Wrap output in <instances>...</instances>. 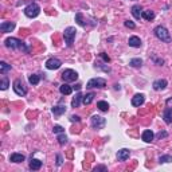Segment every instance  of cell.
<instances>
[{
	"label": "cell",
	"instance_id": "4fadbf2b",
	"mask_svg": "<svg viewBox=\"0 0 172 172\" xmlns=\"http://www.w3.org/2000/svg\"><path fill=\"white\" fill-rule=\"evenodd\" d=\"M129 156H130V150L126 149V148H122V149H120L117 152V160L118 161H125L129 159Z\"/></svg>",
	"mask_w": 172,
	"mask_h": 172
},
{
	"label": "cell",
	"instance_id": "d6a6232c",
	"mask_svg": "<svg viewBox=\"0 0 172 172\" xmlns=\"http://www.w3.org/2000/svg\"><path fill=\"white\" fill-rule=\"evenodd\" d=\"M53 132H54V133H55V134H59V133H63V132H64V129L62 128L61 125H54Z\"/></svg>",
	"mask_w": 172,
	"mask_h": 172
},
{
	"label": "cell",
	"instance_id": "f1b7e54d",
	"mask_svg": "<svg viewBox=\"0 0 172 172\" xmlns=\"http://www.w3.org/2000/svg\"><path fill=\"white\" fill-rule=\"evenodd\" d=\"M40 81V75L39 74H31L28 77V82L31 83V85H38Z\"/></svg>",
	"mask_w": 172,
	"mask_h": 172
},
{
	"label": "cell",
	"instance_id": "603a6c76",
	"mask_svg": "<svg viewBox=\"0 0 172 172\" xmlns=\"http://www.w3.org/2000/svg\"><path fill=\"white\" fill-rule=\"evenodd\" d=\"M141 18L145 19V20H152V19H155V12L150 10H145V11H142Z\"/></svg>",
	"mask_w": 172,
	"mask_h": 172
},
{
	"label": "cell",
	"instance_id": "836d02e7",
	"mask_svg": "<svg viewBox=\"0 0 172 172\" xmlns=\"http://www.w3.org/2000/svg\"><path fill=\"white\" fill-rule=\"evenodd\" d=\"M124 24H125V27H128V28H130V30H133L134 27H136V24H134L132 20H125Z\"/></svg>",
	"mask_w": 172,
	"mask_h": 172
},
{
	"label": "cell",
	"instance_id": "83f0119b",
	"mask_svg": "<svg viewBox=\"0 0 172 172\" xmlns=\"http://www.w3.org/2000/svg\"><path fill=\"white\" fill-rule=\"evenodd\" d=\"M97 108H98L101 112H108L109 110V104L106 101H98L97 102Z\"/></svg>",
	"mask_w": 172,
	"mask_h": 172
},
{
	"label": "cell",
	"instance_id": "8992f818",
	"mask_svg": "<svg viewBox=\"0 0 172 172\" xmlns=\"http://www.w3.org/2000/svg\"><path fill=\"white\" fill-rule=\"evenodd\" d=\"M12 87H13V91H15L16 96L24 97L27 94V87L24 86V83L22 82V79H15V81H13Z\"/></svg>",
	"mask_w": 172,
	"mask_h": 172
},
{
	"label": "cell",
	"instance_id": "ac0fdd59",
	"mask_svg": "<svg viewBox=\"0 0 172 172\" xmlns=\"http://www.w3.org/2000/svg\"><path fill=\"white\" fill-rule=\"evenodd\" d=\"M24 155H22V153H18V152H15V153H11V156H10V161H12V163H23L24 161Z\"/></svg>",
	"mask_w": 172,
	"mask_h": 172
},
{
	"label": "cell",
	"instance_id": "e0dca14e",
	"mask_svg": "<svg viewBox=\"0 0 172 172\" xmlns=\"http://www.w3.org/2000/svg\"><path fill=\"white\" fill-rule=\"evenodd\" d=\"M128 44L130 46V47L139 48V47H141V40H140V38H139V36L133 35V36H130V38L128 39Z\"/></svg>",
	"mask_w": 172,
	"mask_h": 172
},
{
	"label": "cell",
	"instance_id": "277c9868",
	"mask_svg": "<svg viewBox=\"0 0 172 172\" xmlns=\"http://www.w3.org/2000/svg\"><path fill=\"white\" fill-rule=\"evenodd\" d=\"M39 13H40V7L36 4V3H30V4L24 8V15L30 19L36 18Z\"/></svg>",
	"mask_w": 172,
	"mask_h": 172
},
{
	"label": "cell",
	"instance_id": "5b68a950",
	"mask_svg": "<svg viewBox=\"0 0 172 172\" xmlns=\"http://www.w3.org/2000/svg\"><path fill=\"white\" fill-rule=\"evenodd\" d=\"M106 86V81L101 77H97V78H91L87 83H86V87L87 89H102Z\"/></svg>",
	"mask_w": 172,
	"mask_h": 172
},
{
	"label": "cell",
	"instance_id": "2e32d148",
	"mask_svg": "<svg viewBox=\"0 0 172 172\" xmlns=\"http://www.w3.org/2000/svg\"><path fill=\"white\" fill-rule=\"evenodd\" d=\"M141 139H142V141H145V142H150V141H153V139H155V133H153L150 129H147V130L142 132Z\"/></svg>",
	"mask_w": 172,
	"mask_h": 172
},
{
	"label": "cell",
	"instance_id": "3957f363",
	"mask_svg": "<svg viewBox=\"0 0 172 172\" xmlns=\"http://www.w3.org/2000/svg\"><path fill=\"white\" fill-rule=\"evenodd\" d=\"M75 34H77L75 27H67V28H64L63 38H64V43H66L67 47H71L73 46L74 39H75Z\"/></svg>",
	"mask_w": 172,
	"mask_h": 172
},
{
	"label": "cell",
	"instance_id": "e575fe53",
	"mask_svg": "<svg viewBox=\"0 0 172 172\" xmlns=\"http://www.w3.org/2000/svg\"><path fill=\"white\" fill-rule=\"evenodd\" d=\"M70 121H71V122H79L81 117H79V116H74V114H73L71 117H70Z\"/></svg>",
	"mask_w": 172,
	"mask_h": 172
},
{
	"label": "cell",
	"instance_id": "30bf717a",
	"mask_svg": "<svg viewBox=\"0 0 172 172\" xmlns=\"http://www.w3.org/2000/svg\"><path fill=\"white\" fill-rule=\"evenodd\" d=\"M132 105L136 108H140L142 104L145 102V96L144 94H134L133 97H132Z\"/></svg>",
	"mask_w": 172,
	"mask_h": 172
},
{
	"label": "cell",
	"instance_id": "52a82bcc",
	"mask_svg": "<svg viewBox=\"0 0 172 172\" xmlns=\"http://www.w3.org/2000/svg\"><path fill=\"white\" fill-rule=\"evenodd\" d=\"M61 77L64 82H75V81L78 79V73L73 69H66L61 74Z\"/></svg>",
	"mask_w": 172,
	"mask_h": 172
},
{
	"label": "cell",
	"instance_id": "5bb4252c",
	"mask_svg": "<svg viewBox=\"0 0 172 172\" xmlns=\"http://www.w3.org/2000/svg\"><path fill=\"white\" fill-rule=\"evenodd\" d=\"M163 120L165 124H172V108L171 106H167L163 112Z\"/></svg>",
	"mask_w": 172,
	"mask_h": 172
},
{
	"label": "cell",
	"instance_id": "7a4b0ae2",
	"mask_svg": "<svg viewBox=\"0 0 172 172\" xmlns=\"http://www.w3.org/2000/svg\"><path fill=\"white\" fill-rule=\"evenodd\" d=\"M153 34H155V36L159 40H161V42L171 43V40H172V38H171V35H169L168 30H167L164 26L155 27V30H153Z\"/></svg>",
	"mask_w": 172,
	"mask_h": 172
},
{
	"label": "cell",
	"instance_id": "7402d4cb",
	"mask_svg": "<svg viewBox=\"0 0 172 172\" xmlns=\"http://www.w3.org/2000/svg\"><path fill=\"white\" fill-rule=\"evenodd\" d=\"M82 98H83V96L78 91L77 94H75V97L73 98V101H71V108H78L81 105V102H82Z\"/></svg>",
	"mask_w": 172,
	"mask_h": 172
},
{
	"label": "cell",
	"instance_id": "9a60e30c",
	"mask_svg": "<svg viewBox=\"0 0 172 172\" xmlns=\"http://www.w3.org/2000/svg\"><path fill=\"white\" fill-rule=\"evenodd\" d=\"M167 85H168V82H167L165 79H156L152 86L156 91H159V90H164V89L167 87Z\"/></svg>",
	"mask_w": 172,
	"mask_h": 172
},
{
	"label": "cell",
	"instance_id": "7c38bea8",
	"mask_svg": "<svg viewBox=\"0 0 172 172\" xmlns=\"http://www.w3.org/2000/svg\"><path fill=\"white\" fill-rule=\"evenodd\" d=\"M15 28V22H3L0 24V31L1 32H11Z\"/></svg>",
	"mask_w": 172,
	"mask_h": 172
},
{
	"label": "cell",
	"instance_id": "484cf974",
	"mask_svg": "<svg viewBox=\"0 0 172 172\" xmlns=\"http://www.w3.org/2000/svg\"><path fill=\"white\" fill-rule=\"evenodd\" d=\"M8 86H10V81H8V78L5 77L4 74H3L1 79H0V89H1V90H7Z\"/></svg>",
	"mask_w": 172,
	"mask_h": 172
},
{
	"label": "cell",
	"instance_id": "1f68e13d",
	"mask_svg": "<svg viewBox=\"0 0 172 172\" xmlns=\"http://www.w3.org/2000/svg\"><path fill=\"white\" fill-rule=\"evenodd\" d=\"M56 140H58V142H59L61 145L67 144V136L64 134V132H63V133H59L58 136H56Z\"/></svg>",
	"mask_w": 172,
	"mask_h": 172
},
{
	"label": "cell",
	"instance_id": "d6986e66",
	"mask_svg": "<svg viewBox=\"0 0 172 172\" xmlns=\"http://www.w3.org/2000/svg\"><path fill=\"white\" fill-rule=\"evenodd\" d=\"M42 168V161L38 160V159H32L30 160V169H32V171H39V169Z\"/></svg>",
	"mask_w": 172,
	"mask_h": 172
},
{
	"label": "cell",
	"instance_id": "f546056e",
	"mask_svg": "<svg viewBox=\"0 0 172 172\" xmlns=\"http://www.w3.org/2000/svg\"><path fill=\"white\" fill-rule=\"evenodd\" d=\"M141 64H142V59H140V58H133L129 61V66H132V67H140Z\"/></svg>",
	"mask_w": 172,
	"mask_h": 172
},
{
	"label": "cell",
	"instance_id": "60d3db41",
	"mask_svg": "<svg viewBox=\"0 0 172 172\" xmlns=\"http://www.w3.org/2000/svg\"><path fill=\"white\" fill-rule=\"evenodd\" d=\"M96 67H101V66H99V63H96ZM102 69H104L106 73H109V71H110V69H109V67H102Z\"/></svg>",
	"mask_w": 172,
	"mask_h": 172
},
{
	"label": "cell",
	"instance_id": "7bdbcfd3",
	"mask_svg": "<svg viewBox=\"0 0 172 172\" xmlns=\"http://www.w3.org/2000/svg\"><path fill=\"white\" fill-rule=\"evenodd\" d=\"M114 89H116V90H120V85H118V83H116V85H114Z\"/></svg>",
	"mask_w": 172,
	"mask_h": 172
},
{
	"label": "cell",
	"instance_id": "ffe728a7",
	"mask_svg": "<svg viewBox=\"0 0 172 172\" xmlns=\"http://www.w3.org/2000/svg\"><path fill=\"white\" fill-rule=\"evenodd\" d=\"M51 112L54 113V116L59 117V116L64 114V112H66V106H64V105H56V106H54L53 109H51Z\"/></svg>",
	"mask_w": 172,
	"mask_h": 172
},
{
	"label": "cell",
	"instance_id": "4316f807",
	"mask_svg": "<svg viewBox=\"0 0 172 172\" xmlns=\"http://www.w3.org/2000/svg\"><path fill=\"white\" fill-rule=\"evenodd\" d=\"M94 99V93H87V94H85L83 96V98H82V104L83 105H89V104H91V101Z\"/></svg>",
	"mask_w": 172,
	"mask_h": 172
},
{
	"label": "cell",
	"instance_id": "8d00e7d4",
	"mask_svg": "<svg viewBox=\"0 0 172 172\" xmlns=\"http://www.w3.org/2000/svg\"><path fill=\"white\" fill-rule=\"evenodd\" d=\"M99 55H101V58L104 59V61L106 62V63H108V62H110V58H109V56H108L105 53H101V54H99Z\"/></svg>",
	"mask_w": 172,
	"mask_h": 172
},
{
	"label": "cell",
	"instance_id": "d590c367",
	"mask_svg": "<svg viewBox=\"0 0 172 172\" xmlns=\"http://www.w3.org/2000/svg\"><path fill=\"white\" fill-rule=\"evenodd\" d=\"M168 136V133H167V132H159L157 134H156V137H157V139H164V137H167Z\"/></svg>",
	"mask_w": 172,
	"mask_h": 172
},
{
	"label": "cell",
	"instance_id": "f35d334b",
	"mask_svg": "<svg viewBox=\"0 0 172 172\" xmlns=\"http://www.w3.org/2000/svg\"><path fill=\"white\" fill-rule=\"evenodd\" d=\"M106 167H105V165H98V167H96V168H94V171H106Z\"/></svg>",
	"mask_w": 172,
	"mask_h": 172
},
{
	"label": "cell",
	"instance_id": "cb8c5ba5",
	"mask_svg": "<svg viewBox=\"0 0 172 172\" xmlns=\"http://www.w3.org/2000/svg\"><path fill=\"white\" fill-rule=\"evenodd\" d=\"M75 22H77V24H78V26H81V27H85L86 24H87L85 20H83L82 12H77V13H75Z\"/></svg>",
	"mask_w": 172,
	"mask_h": 172
},
{
	"label": "cell",
	"instance_id": "6da1fadb",
	"mask_svg": "<svg viewBox=\"0 0 172 172\" xmlns=\"http://www.w3.org/2000/svg\"><path fill=\"white\" fill-rule=\"evenodd\" d=\"M4 44L5 47L11 48V50H18V51H22V53H26L28 54L30 53V46H27L23 40L18 39V38H7L4 40Z\"/></svg>",
	"mask_w": 172,
	"mask_h": 172
},
{
	"label": "cell",
	"instance_id": "ba28073f",
	"mask_svg": "<svg viewBox=\"0 0 172 172\" xmlns=\"http://www.w3.org/2000/svg\"><path fill=\"white\" fill-rule=\"evenodd\" d=\"M90 124H91V126H93V129L98 130V129L105 128V125H106V120H105L104 117H101V116L94 114L93 117H91V120H90Z\"/></svg>",
	"mask_w": 172,
	"mask_h": 172
},
{
	"label": "cell",
	"instance_id": "4dcf8cb0",
	"mask_svg": "<svg viewBox=\"0 0 172 172\" xmlns=\"http://www.w3.org/2000/svg\"><path fill=\"white\" fill-rule=\"evenodd\" d=\"M172 161V156L171 155H163L159 157V163L160 164H165V163H171Z\"/></svg>",
	"mask_w": 172,
	"mask_h": 172
},
{
	"label": "cell",
	"instance_id": "b9f144b4",
	"mask_svg": "<svg viewBox=\"0 0 172 172\" xmlns=\"http://www.w3.org/2000/svg\"><path fill=\"white\" fill-rule=\"evenodd\" d=\"M81 87H82V85H79V83L74 86V89H77V90H81Z\"/></svg>",
	"mask_w": 172,
	"mask_h": 172
},
{
	"label": "cell",
	"instance_id": "9c48e42d",
	"mask_svg": "<svg viewBox=\"0 0 172 172\" xmlns=\"http://www.w3.org/2000/svg\"><path fill=\"white\" fill-rule=\"evenodd\" d=\"M62 66V61L58 58H48L46 61V67L48 70H58Z\"/></svg>",
	"mask_w": 172,
	"mask_h": 172
},
{
	"label": "cell",
	"instance_id": "74e56055",
	"mask_svg": "<svg viewBox=\"0 0 172 172\" xmlns=\"http://www.w3.org/2000/svg\"><path fill=\"white\" fill-rule=\"evenodd\" d=\"M56 164H58V165H62V164H63V159H62L61 155H56Z\"/></svg>",
	"mask_w": 172,
	"mask_h": 172
},
{
	"label": "cell",
	"instance_id": "44dd1931",
	"mask_svg": "<svg viewBox=\"0 0 172 172\" xmlns=\"http://www.w3.org/2000/svg\"><path fill=\"white\" fill-rule=\"evenodd\" d=\"M59 91H61V94H63V96H69V94L73 93V87L70 85H67V83H63V85L59 86Z\"/></svg>",
	"mask_w": 172,
	"mask_h": 172
},
{
	"label": "cell",
	"instance_id": "8fae6325",
	"mask_svg": "<svg viewBox=\"0 0 172 172\" xmlns=\"http://www.w3.org/2000/svg\"><path fill=\"white\" fill-rule=\"evenodd\" d=\"M130 12L136 20H140V19H141V13H142V7L140 4H134L133 7L130 8Z\"/></svg>",
	"mask_w": 172,
	"mask_h": 172
},
{
	"label": "cell",
	"instance_id": "ab89813d",
	"mask_svg": "<svg viewBox=\"0 0 172 172\" xmlns=\"http://www.w3.org/2000/svg\"><path fill=\"white\" fill-rule=\"evenodd\" d=\"M153 61H155V62H156V63H157V64H159V66H161V64H163V63H164V61H163V59H156V58H153Z\"/></svg>",
	"mask_w": 172,
	"mask_h": 172
},
{
	"label": "cell",
	"instance_id": "d4e9b609",
	"mask_svg": "<svg viewBox=\"0 0 172 172\" xmlns=\"http://www.w3.org/2000/svg\"><path fill=\"white\" fill-rule=\"evenodd\" d=\"M11 70V64H8L7 62L1 61L0 62V74H5V73H8Z\"/></svg>",
	"mask_w": 172,
	"mask_h": 172
}]
</instances>
